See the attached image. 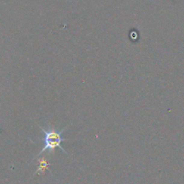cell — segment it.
I'll return each instance as SVG.
<instances>
[{
	"instance_id": "cell-1",
	"label": "cell",
	"mask_w": 184,
	"mask_h": 184,
	"mask_svg": "<svg viewBox=\"0 0 184 184\" xmlns=\"http://www.w3.org/2000/svg\"><path fill=\"white\" fill-rule=\"evenodd\" d=\"M41 130L43 132L44 134V146L43 148L40 151L39 154H42V153H44L45 151H49V152H52L55 148L59 147L62 152L65 153L64 149L61 147V142L64 141L65 139L62 138L61 135L62 133L66 130V127L61 129V131L57 132V131H52V130H45L43 127H41Z\"/></svg>"
},
{
	"instance_id": "cell-2",
	"label": "cell",
	"mask_w": 184,
	"mask_h": 184,
	"mask_svg": "<svg viewBox=\"0 0 184 184\" xmlns=\"http://www.w3.org/2000/svg\"><path fill=\"white\" fill-rule=\"evenodd\" d=\"M40 167H39V169L37 170V172H39L40 170H43L45 167H47V165H48V164L44 161V160H42V161H40Z\"/></svg>"
}]
</instances>
